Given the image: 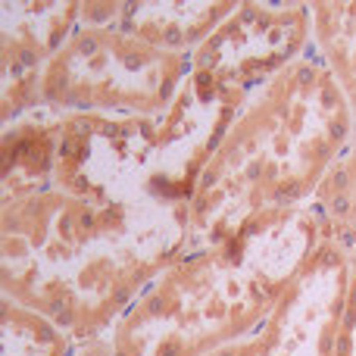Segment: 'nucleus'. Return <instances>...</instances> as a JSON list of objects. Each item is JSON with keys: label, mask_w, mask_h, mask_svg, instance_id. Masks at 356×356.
I'll use <instances>...</instances> for the list:
<instances>
[{"label": "nucleus", "mask_w": 356, "mask_h": 356, "mask_svg": "<svg viewBox=\"0 0 356 356\" xmlns=\"http://www.w3.org/2000/svg\"><path fill=\"white\" fill-rule=\"evenodd\" d=\"M184 207L38 184L3 200V297L91 341L191 244Z\"/></svg>", "instance_id": "obj_1"}, {"label": "nucleus", "mask_w": 356, "mask_h": 356, "mask_svg": "<svg viewBox=\"0 0 356 356\" xmlns=\"http://www.w3.org/2000/svg\"><path fill=\"white\" fill-rule=\"evenodd\" d=\"M353 110L316 44L259 85L203 169L191 197V244L207 247L244 222L307 207L353 138Z\"/></svg>", "instance_id": "obj_2"}, {"label": "nucleus", "mask_w": 356, "mask_h": 356, "mask_svg": "<svg viewBox=\"0 0 356 356\" xmlns=\"http://www.w3.org/2000/svg\"><path fill=\"white\" fill-rule=\"evenodd\" d=\"M332 234L316 207L263 213L184 250L110 328V356H209L275 309Z\"/></svg>", "instance_id": "obj_3"}, {"label": "nucleus", "mask_w": 356, "mask_h": 356, "mask_svg": "<svg viewBox=\"0 0 356 356\" xmlns=\"http://www.w3.org/2000/svg\"><path fill=\"white\" fill-rule=\"evenodd\" d=\"M194 72V54H175L110 22H79L38 79V106L72 116H160Z\"/></svg>", "instance_id": "obj_4"}, {"label": "nucleus", "mask_w": 356, "mask_h": 356, "mask_svg": "<svg viewBox=\"0 0 356 356\" xmlns=\"http://www.w3.org/2000/svg\"><path fill=\"white\" fill-rule=\"evenodd\" d=\"M350 275L353 244L328 234L275 309L209 356H338Z\"/></svg>", "instance_id": "obj_5"}, {"label": "nucleus", "mask_w": 356, "mask_h": 356, "mask_svg": "<svg viewBox=\"0 0 356 356\" xmlns=\"http://www.w3.org/2000/svg\"><path fill=\"white\" fill-rule=\"evenodd\" d=\"M313 47L307 3H238L194 50V75L253 94Z\"/></svg>", "instance_id": "obj_6"}, {"label": "nucleus", "mask_w": 356, "mask_h": 356, "mask_svg": "<svg viewBox=\"0 0 356 356\" xmlns=\"http://www.w3.org/2000/svg\"><path fill=\"white\" fill-rule=\"evenodd\" d=\"M238 3H81V22H110L175 54H194Z\"/></svg>", "instance_id": "obj_7"}, {"label": "nucleus", "mask_w": 356, "mask_h": 356, "mask_svg": "<svg viewBox=\"0 0 356 356\" xmlns=\"http://www.w3.org/2000/svg\"><path fill=\"white\" fill-rule=\"evenodd\" d=\"M309 19L313 44L344 88L356 125V3H309Z\"/></svg>", "instance_id": "obj_8"}, {"label": "nucleus", "mask_w": 356, "mask_h": 356, "mask_svg": "<svg viewBox=\"0 0 356 356\" xmlns=\"http://www.w3.org/2000/svg\"><path fill=\"white\" fill-rule=\"evenodd\" d=\"M79 344L47 316L3 297V356H72Z\"/></svg>", "instance_id": "obj_9"}, {"label": "nucleus", "mask_w": 356, "mask_h": 356, "mask_svg": "<svg viewBox=\"0 0 356 356\" xmlns=\"http://www.w3.org/2000/svg\"><path fill=\"white\" fill-rule=\"evenodd\" d=\"M338 356H356V244H353V275H350V291H347L344 322H341Z\"/></svg>", "instance_id": "obj_10"}]
</instances>
